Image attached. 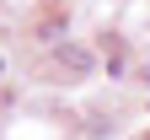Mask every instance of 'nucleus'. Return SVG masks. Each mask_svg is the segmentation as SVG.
Returning a JSON list of instances; mask_svg holds the SVG:
<instances>
[]
</instances>
